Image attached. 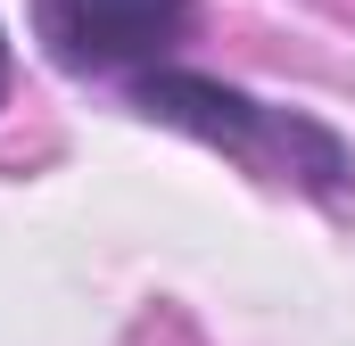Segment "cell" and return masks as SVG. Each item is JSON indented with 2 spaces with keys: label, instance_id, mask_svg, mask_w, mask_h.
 I'll return each mask as SVG.
<instances>
[{
  "label": "cell",
  "instance_id": "1",
  "mask_svg": "<svg viewBox=\"0 0 355 346\" xmlns=\"http://www.w3.org/2000/svg\"><path fill=\"white\" fill-rule=\"evenodd\" d=\"M124 99H132L149 124H174L190 140L223 149L232 165L306 190V198L331 206V215L355 206V149L322 124V116H306V107H272V99L223 83V75H198V66H149V75L124 83Z\"/></svg>",
  "mask_w": 355,
  "mask_h": 346
},
{
  "label": "cell",
  "instance_id": "2",
  "mask_svg": "<svg viewBox=\"0 0 355 346\" xmlns=\"http://www.w3.org/2000/svg\"><path fill=\"white\" fill-rule=\"evenodd\" d=\"M198 25V0H33V33L67 75H149L174 66Z\"/></svg>",
  "mask_w": 355,
  "mask_h": 346
},
{
  "label": "cell",
  "instance_id": "3",
  "mask_svg": "<svg viewBox=\"0 0 355 346\" xmlns=\"http://www.w3.org/2000/svg\"><path fill=\"white\" fill-rule=\"evenodd\" d=\"M8 66H17V58H8V25H0V99H8Z\"/></svg>",
  "mask_w": 355,
  "mask_h": 346
}]
</instances>
